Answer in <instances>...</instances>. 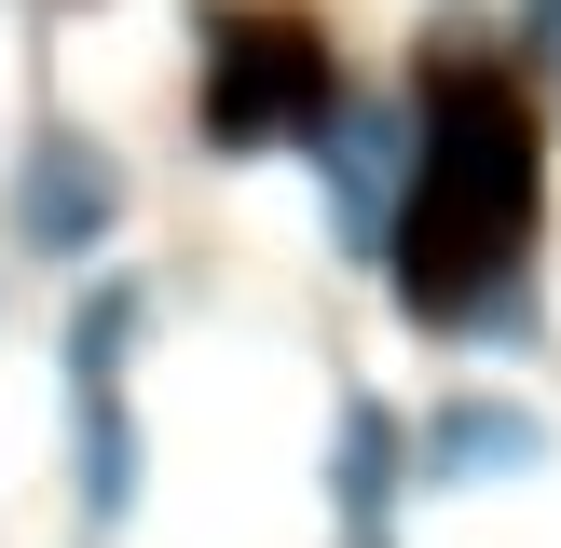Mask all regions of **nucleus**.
Listing matches in <instances>:
<instances>
[{
  "label": "nucleus",
  "mask_w": 561,
  "mask_h": 548,
  "mask_svg": "<svg viewBox=\"0 0 561 548\" xmlns=\"http://www.w3.org/2000/svg\"><path fill=\"white\" fill-rule=\"evenodd\" d=\"M425 164H411L398 247H383V288L411 301V329L438 343H535V192H548V110L520 82V55L438 42L425 82Z\"/></svg>",
  "instance_id": "f257e3e1"
},
{
  "label": "nucleus",
  "mask_w": 561,
  "mask_h": 548,
  "mask_svg": "<svg viewBox=\"0 0 561 548\" xmlns=\"http://www.w3.org/2000/svg\"><path fill=\"white\" fill-rule=\"evenodd\" d=\"M343 110V55L316 14H261V0H219L206 42H192V137L219 164L261 151H316V124Z\"/></svg>",
  "instance_id": "f03ea898"
},
{
  "label": "nucleus",
  "mask_w": 561,
  "mask_h": 548,
  "mask_svg": "<svg viewBox=\"0 0 561 548\" xmlns=\"http://www.w3.org/2000/svg\"><path fill=\"white\" fill-rule=\"evenodd\" d=\"M316 192H329V233H343L356 274H383V247H398V206H411V164H425V110H411V82H343V110L316 124Z\"/></svg>",
  "instance_id": "7ed1b4c3"
},
{
  "label": "nucleus",
  "mask_w": 561,
  "mask_h": 548,
  "mask_svg": "<svg viewBox=\"0 0 561 548\" xmlns=\"http://www.w3.org/2000/svg\"><path fill=\"white\" fill-rule=\"evenodd\" d=\"M0 219H14V261H42V274H96V261H110V233L137 219V179H124V151H110V137L42 124V137L14 151Z\"/></svg>",
  "instance_id": "20e7f679"
},
{
  "label": "nucleus",
  "mask_w": 561,
  "mask_h": 548,
  "mask_svg": "<svg viewBox=\"0 0 561 548\" xmlns=\"http://www.w3.org/2000/svg\"><path fill=\"white\" fill-rule=\"evenodd\" d=\"M548 411L520 384H453L438 411H411V480L425 493H507V480H548Z\"/></svg>",
  "instance_id": "39448f33"
},
{
  "label": "nucleus",
  "mask_w": 561,
  "mask_h": 548,
  "mask_svg": "<svg viewBox=\"0 0 561 548\" xmlns=\"http://www.w3.org/2000/svg\"><path fill=\"white\" fill-rule=\"evenodd\" d=\"M411 493H425L411 480V411L356 384V398L329 411V521H343V535H398Z\"/></svg>",
  "instance_id": "423d86ee"
},
{
  "label": "nucleus",
  "mask_w": 561,
  "mask_h": 548,
  "mask_svg": "<svg viewBox=\"0 0 561 548\" xmlns=\"http://www.w3.org/2000/svg\"><path fill=\"white\" fill-rule=\"evenodd\" d=\"M137 493H151V425H137L124 384H69V507L96 535H124Z\"/></svg>",
  "instance_id": "0eeeda50"
},
{
  "label": "nucleus",
  "mask_w": 561,
  "mask_h": 548,
  "mask_svg": "<svg viewBox=\"0 0 561 548\" xmlns=\"http://www.w3.org/2000/svg\"><path fill=\"white\" fill-rule=\"evenodd\" d=\"M151 316H164V288H151V274H124V261L69 274V329H55L69 384H124V356L151 343Z\"/></svg>",
  "instance_id": "6e6552de"
},
{
  "label": "nucleus",
  "mask_w": 561,
  "mask_h": 548,
  "mask_svg": "<svg viewBox=\"0 0 561 548\" xmlns=\"http://www.w3.org/2000/svg\"><path fill=\"white\" fill-rule=\"evenodd\" d=\"M507 55L548 69V55H561V0H507Z\"/></svg>",
  "instance_id": "1a4fd4ad"
},
{
  "label": "nucleus",
  "mask_w": 561,
  "mask_h": 548,
  "mask_svg": "<svg viewBox=\"0 0 561 548\" xmlns=\"http://www.w3.org/2000/svg\"><path fill=\"white\" fill-rule=\"evenodd\" d=\"M343 548H398V535H343Z\"/></svg>",
  "instance_id": "9d476101"
},
{
  "label": "nucleus",
  "mask_w": 561,
  "mask_h": 548,
  "mask_svg": "<svg viewBox=\"0 0 561 548\" xmlns=\"http://www.w3.org/2000/svg\"><path fill=\"white\" fill-rule=\"evenodd\" d=\"M548 96H561V55H548Z\"/></svg>",
  "instance_id": "9b49d317"
}]
</instances>
